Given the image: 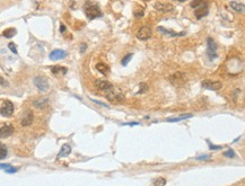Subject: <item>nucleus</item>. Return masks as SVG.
Segmentation results:
<instances>
[{"label":"nucleus","instance_id":"obj_1","mask_svg":"<svg viewBox=\"0 0 245 186\" xmlns=\"http://www.w3.org/2000/svg\"><path fill=\"white\" fill-rule=\"evenodd\" d=\"M191 7L195 9V17L198 19L202 18L208 14V4L206 0H192Z\"/></svg>","mask_w":245,"mask_h":186},{"label":"nucleus","instance_id":"obj_2","mask_svg":"<svg viewBox=\"0 0 245 186\" xmlns=\"http://www.w3.org/2000/svg\"><path fill=\"white\" fill-rule=\"evenodd\" d=\"M168 81H170L174 87H182L184 86L186 81H188V76L186 73L181 72V71H177L175 73L171 75L168 77Z\"/></svg>","mask_w":245,"mask_h":186},{"label":"nucleus","instance_id":"obj_3","mask_svg":"<svg viewBox=\"0 0 245 186\" xmlns=\"http://www.w3.org/2000/svg\"><path fill=\"white\" fill-rule=\"evenodd\" d=\"M84 9H85V14H86L88 19H95V18H98L102 16V11L98 8V6H96L92 2H86Z\"/></svg>","mask_w":245,"mask_h":186},{"label":"nucleus","instance_id":"obj_4","mask_svg":"<svg viewBox=\"0 0 245 186\" xmlns=\"http://www.w3.org/2000/svg\"><path fill=\"white\" fill-rule=\"evenodd\" d=\"M95 88L98 93H101L102 95L106 96L108 93H111L113 90V85L106 80L97 79V80H95Z\"/></svg>","mask_w":245,"mask_h":186},{"label":"nucleus","instance_id":"obj_5","mask_svg":"<svg viewBox=\"0 0 245 186\" xmlns=\"http://www.w3.org/2000/svg\"><path fill=\"white\" fill-rule=\"evenodd\" d=\"M14 114V104L10 101H0V115L10 117Z\"/></svg>","mask_w":245,"mask_h":186},{"label":"nucleus","instance_id":"obj_6","mask_svg":"<svg viewBox=\"0 0 245 186\" xmlns=\"http://www.w3.org/2000/svg\"><path fill=\"white\" fill-rule=\"evenodd\" d=\"M34 85L38 87L41 91H46L49 89V83H48V79L43 76H38V77L34 78Z\"/></svg>","mask_w":245,"mask_h":186},{"label":"nucleus","instance_id":"obj_7","mask_svg":"<svg viewBox=\"0 0 245 186\" xmlns=\"http://www.w3.org/2000/svg\"><path fill=\"white\" fill-rule=\"evenodd\" d=\"M105 97H106V99L108 101V102H111V103H114V104L122 103V102L126 99L123 94H121V93H114L113 90H112L111 93H108V94H107Z\"/></svg>","mask_w":245,"mask_h":186},{"label":"nucleus","instance_id":"obj_8","mask_svg":"<svg viewBox=\"0 0 245 186\" xmlns=\"http://www.w3.org/2000/svg\"><path fill=\"white\" fill-rule=\"evenodd\" d=\"M151 28L148 26H142L138 32H137V39H141V41H147L151 36Z\"/></svg>","mask_w":245,"mask_h":186},{"label":"nucleus","instance_id":"obj_9","mask_svg":"<svg viewBox=\"0 0 245 186\" xmlns=\"http://www.w3.org/2000/svg\"><path fill=\"white\" fill-rule=\"evenodd\" d=\"M33 121H34V115H33V113H32L31 111H26V112L23 113L22 118H20V124H22V126H24V128L30 126V125H32Z\"/></svg>","mask_w":245,"mask_h":186},{"label":"nucleus","instance_id":"obj_10","mask_svg":"<svg viewBox=\"0 0 245 186\" xmlns=\"http://www.w3.org/2000/svg\"><path fill=\"white\" fill-rule=\"evenodd\" d=\"M14 133V126L10 124H0V138H8Z\"/></svg>","mask_w":245,"mask_h":186},{"label":"nucleus","instance_id":"obj_11","mask_svg":"<svg viewBox=\"0 0 245 186\" xmlns=\"http://www.w3.org/2000/svg\"><path fill=\"white\" fill-rule=\"evenodd\" d=\"M221 86L223 85L220 81H211V80H203L202 81V87L210 90H219Z\"/></svg>","mask_w":245,"mask_h":186},{"label":"nucleus","instance_id":"obj_12","mask_svg":"<svg viewBox=\"0 0 245 186\" xmlns=\"http://www.w3.org/2000/svg\"><path fill=\"white\" fill-rule=\"evenodd\" d=\"M207 43H208V49H207L208 57L210 59H215L217 57V53H216L217 46H216V43L214 42V39H208Z\"/></svg>","mask_w":245,"mask_h":186},{"label":"nucleus","instance_id":"obj_13","mask_svg":"<svg viewBox=\"0 0 245 186\" xmlns=\"http://www.w3.org/2000/svg\"><path fill=\"white\" fill-rule=\"evenodd\" d=\"M154 7H155V9H157V10L162 11V13H166V11L173 10V6L167 5V4H163V2H156L154 5Z\"/></svg>","mask_w":245,"mask_h":186},{"label":"nucleus","instance_id":"obj_14","mask_svg":"<svg viewBox=\"0 0 245 186\" xmlns=\"http://www.w3.org/2000/svg\"><path fill=\"white\" fill-rule=\"evenodd\" d=\"M67 55V52H64L63 50H54L50 53V59L51 60H60L63 59Z\"/></svg>","mask_w":245,"mask_h":186},{"label":"nucleus","instance_id":"obj_15","mask_svg":"<svg viewBox=\"0 0 245 186\" xmlns=\"http://www.w3.org/2000/svg\"><path fill=\"white\" fill-rule=\"evenodd\" d=\"M48 104H49V99L45 97H41V98H38L36 101H34V106L38 108H45Z\"/></svg>","mask_w":245,"mask_h":186},{"label":"nucleus","instance_id":"obj_16","mask_svg":"<svg viewBox=\"0 0 245 186\" xmlns=\"http://www.w3.org/2000/svg\"><path fill=\"white\" fill-rule=\"evenodd\" d=\"M229 6H231L232 9H234V10L237 11V13L243 14L245 11L244 4H239V2H236V1H231V2H229Z\"/></svg>","mask_w":245,"mask_h":186},{"label":"nucleus","instance_id":"obj_17","mask_svg":"<svg viewBox=\"0 0 245 186\" xmlns=\"http://www.w3.org/2000/svg\"><path fill=\"white\" fill-rule=\"evenodd\" d=\"M51 71H52V73H53V75H56V76H61V75H64V73L67 72V69H66L64 67L54 65V67H52V68H51Z\"/></svg>","mask_w":245,"mask_h":186},{"label":"nucleus","instance_id":"obj_18","mask_svg":"<svg viewBox=\"0 0 245 186\" xmlns=\"http://www.w3.org/2000/svg\"><path fill=\"white\" fill-rule=\"evenodd\" d=\"M70 152H71V148H70L69 144H63L62 148H61V150H60V152L58 154V157H59V158L67 157Z\"/></svg>","mask_w":245,"mask_h":186},{"label":"nucleus","instance_id":"obj_19","mask_svg":"<svg viewBox=\"0 0 245 186\" xmlns=\"http://www.w3.org/2000/svg\"><path fill=\"white\" fill-rule=\"evenodd\" d=\"M96 69L101 72L102 75H107L108 72H110V68L107 67V64H105V63H102V62H100V63H97L96 64Z\"/></svg>","mask_w":245,"mask_h":186},{"label":"nucleus","instance_id":"obj_20","mask_svg":"<svg viewBox=\"0 0 245 186\" xmlns=\"http://www.w3.org/2000/svg\"><path fill=\"white\" fill-rule=\"evenodd\" d=\"M157 31H159V32L163 33V34H166V35H170V36H181V35H184V33H180V34H177V33L171 32L170 29H165V28L162 27V26H158Z\"/></svg>","mask_w":245,"mask_h":186},{"label":"nucleus","instance_id":"obj_21","mask_svg":"<svg viewBox=\"0 0 245 186\" xmlns=\"http://www.w3.org/2000/svg\"><path fill=\"white\" fill-rule=\"evenodd\" d=\"M15 34H16V29H15V28H8V29L4 31V33H2V35H4L5 37H7V39L13 37Z\"/></svg>","mask_w":245,"mask_h":186},{"label":"nucleus","instance_id":"obj_22","mask_svg":"<svg viewBox=\"0 0 245 186\" xmlns=\"http://www.w3.org/2000/svg\"><path fill=\"white\" fill-rule=\"evenodd\" d=\"M7 148L6 146L4 144V143H1L0 142V159H4V158H6L7 156Z\"/></svg>","mask_w":245,"mask_h":186},{"label":"nucleus","instance_id":"obj_23","mask_svg":"<svg viewBox=\"0 0 245 186\" xmlns=\"http://www.w3.org/2000/svg\"><path fill=\"white\" fill-rule=\"evenodd\" d=\"M190 117H192V115H191V114H188V115L179 116V117H175V118H168V120H166V121H167V122H179V121H181V120H185V118H190Z\"/></svg>","mask_w":245,"mask_h":186},{"label":"nucleus","instance_id":"obj_24","mask_svg":"<svg viewBox=\"0 0 245 186\" xmlns=\"http://www.w3.org/2000/svg\"><path fill=\"white\" fill-rule=\"evenodd\" d=\"M166 184V180L163 177H158L157 180H154V185L155 186H165Z\"/></svg>","mask_w":245,"mask_h":186},{"label":"nucleus","instance_id":"obj_25","mask_svg":"<svg viewBox=\"0 0 245 186\" xmlns=\"http://www.w3.org/2000/svg\"><path fill=\"white\" fill-rule=\"evenodd\" d=\"M131 59H132V54H126V57L121 60V64H122V65H126Z\"/></svg>","mask_w":245,"mask_h":186},{"label":"nucleus","instance_id":"obj_26","mask_svg":"<svg viewBox=\"0 0 245 186\" xmlns=\"http://www.w3.org/2000/svg\"><path fill=\"white\" fill-rule=\"evenodd\" d=\"M224 156L227 157V158H234L235 157V152H234V150L229 149V150H227V151L224 152Z\"/></svg>","mask_w":245,"mask_h":186},{"label":"nucleus","instance_id":"obj_27","mask_svg":"<svg viewBox=\"0 0 245 186\" xmlns=\"http://www.w3.org/2000/svg\"><path fill=\"white\" fill-rule=\"evenodd\" d=\"M133 15H134V17H137V18H139V17H142V16H144V10H142V9H140V10H136Z\"/></svg>","mask_w":245,"mask_h":186},{"label":"nucleus","instance_id":"obj_28","mask_svg":"<svg viewBox=\"0 0 245 186\" xmlns=\"http://www.w3.org/2000/svg\"><path fill=\"white\" fill-rule=\"evenodd\" d=\"M148 89V87H147V85L146 83H140V90H139V94H142L145 90H147Z\"/></svg>","mask_w":245,"mask_h":186},{"label":"nucleus","instance_id":"obj_29","mask_svg":"<svg viewBox=\"0 0 245 186\" xmlns=\"http://www.w3.org/2000/svg\"><path fill=\"white\" fill-rule=\"evenodd\" d=\"M8 46H9V49L12 50V52H14L15 54H17V50H16V45L14 44V43H9V45H8Z\"/></svg>","mask_w":245,"mask_h":186},{"label":"nucleus","instance_id":"obj_30","mask_svg":"<svg viewBox=\"0 0 245 186\" xmlns=\"http://www.w3.org/2000/svg\"><path fill=\"white\" fill-rule=\"evenodd\" d=\"M17 172V168H12V167H8L6 169V173L8 174H13V173H16Z\"/></svg>","mask_w":245,"mask_h":186},{"label":"nucleus","instance_id":"obj_31","mask_svg":"<svg viewBox=\"0 0 245 186\" xmlns=\"http://www.w3.org/2000/svg\"><path fill=\"white\" fill-rule=\"evenodd\" d=\"M0 85H1V86H7V85H8V83H7L6 80L4 79V78L0 77Z\"/></svg>","mask_w":245,"mask_h":186},{"label":"nucleus","instance_id":"obj_32","mask_svg":"<svg viewBox=\"0 0 245 186\" xmlns=\"http://www.w3.org/2000/svg\"><path fill=\"white\" fill-rule=\"evenodd\" d=\"M8 167H10V165H8V164H0V169H7Z\"/></svg>","mask_w":245,"mask_h":186},{"label":"nucleus","instance_id":"obj_33","mask_svg":"<svg viewBox=\"0 0 245 186\" xmlns=\"http://www.w3.org/2000/svg\"><path fill=\"white\" fill-rule=\"evenodd\" d=\"M210 149L211 150H218V149H221L220 146H214V144H210Z\"/></svg>","mask_w":245,"mask_h":186},{"label":"nucleus","instance_id":"obj_34","mask_svg":"<svg viewBox=\"0 0 245 186\" xmlns=\"http://www.w3.org/2000/svg\"><path fill=\"white\" fill-rule=\"evenodd\" d=\"M123 125H130V126H134V125H139V123H123Z\"/></svg>","mask_w":245,"mask_h":186},{"label":"nucleus","instance_id":"obj_35","mask_svg":"<svg viewBox=\"0 0 245 186\" xmlns=\"http://www.w3.org/2000/svg\"><path fill=\"white\" fill-rule=\"evenodd\" d=\"M60 32H61V33H64V32H66V26H64V25H61V26H60Z\"/></svg>","mask_w":245,"mask_h":186},{"label":"nucleus","instance_id":"obj_36","mask_svg":"<svg viewBox=\"0 0 245 186\" xmlns=\"http://www.w3.org/2000/svg\"><path fill=\"white\" fill-rule=\"evenodd\" d=\"M85 47H86V46H85V44H82V52L85 51Z\"/></svg>","mask_w":245,"mask_h":186},{"label":"nucleus","instance_id":"obj_37","mask_svg":"<svg viewBox=\"0 0 245 186\" xmlns=\"http://www.w3.org/2000/svg\"><path fill=\"white\" fill-rule=\"evenodd\" d=\"M175 1H180V2H184V1H186V0H175Z\"/></svg>","mask_w":245,"mask_h":186}]
</instances>
